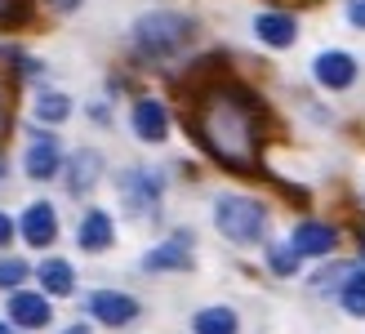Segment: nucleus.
<instances>
[{
  "label": "nucleus",
  "mask_w": 365,
  "mask_h": 334,
  "mask_svg": "<svg viewBox=\"0 0 365 334\" xmlns=\"http://www.w3.org/2000/svg\"><path fill=\"white\" fill-rule=\"evenodd\" d=\"M259 107L245 89L236 85H210L200 89V98L192 107V134L200 138V147L232 165V170H254L259 165Z\"/></svg>",
  "instance_id": "obj_1"
},
{
  "label": "nucleus",
  "mask_w": 365,
  "mask_h": 334,
  "mask_svg": "<svg viewBox=\"0 0 365 334\" xmlns=\"http://www.w3.org/2000/svg\"><path fill=\"white\" fill-rule=\"evenodd\" d=\"M134 41H138L143 54H152V59H174V54L192 41V18L170 14V9L143 14L138 27H134Z\"/></svg>",
  "instance_id": "obj_2"
},
{
  "label": "nucleus",
  "mask_w": 365,
  "mask_h": 334,
  "mask_svg": "<svg viewBox=\"0 0 365 334\" xmlns=\"http://www.w3.org/2000/svg\"><path fill=\"white\" fill-rule=\"evenodd\" d=\"M214 223H218V232L227 241H236V246H254V241L263 236V228H267V210L259 201H250V196H218L214 201Z\"/></svg>",
  "instance_id": "obj_3"
},
{
  "label": "nucleus",
  "mask_w": 365,
  "mask_h": 334,
  "mask_svg": "<svg viewBox=\"0 0 365 334\" xmlns=\"http://www.w3.org/2000/svg\"><path fill=\"white\" fill-rule=\"evenodd\" d=\"M312 76L325 89H348L356 81V59H352V54H343V49H325V54H317Z\"/></svg>",
  "instance_id": "obj_4"
},
{
  "label": "nucleus",
  "mask_w": 365,
  "mask_h": 334,
  "mask_svg": "<svg viewBox=\"0 0 365 334\" xmlns=\"http://www.w3.org/2000/svg\"><path fill=\"white\" fill-rule=\"evenodd\" d=\"M187 263H192V236L187 232L160 241L156 250L143 254V268H148V272H178V268H187Z\"/></svg>",
  "instance_id": "obj_5"
},
{
  "label": "nucleus",
  "mask_w": 365,
  "mask_h": 334,
  "mask_svg": "<svg viewBox=\"0 0 365 334\" xmlns=\"http://www.w3.org/2000/svg\"><path fill=\"white\" fill-rule=\"evenodd\" d=\"M89 312L103 321V325H130L138 317V299L130 294H116V290H98L94 299H89Z\"/></svg>",
  "instance_id": "obj_6"
},
{
  "label": "nucleus",
  "mask_w": 365,
  "mask_h": 334,
  "mask_svg": "<svg viewBox=\"0 0 365 334\" xmlns=\"http://www.w3.org/2000/svg\"><path fill=\"white\" fill-rule=\"evenodd\" d=\"M58 161H63V147L53 134H36L27 143V156H23V170L31 178H49V174H58Z\"/></svg>",
  "instance_id": "obj_7"
},
{
  "label": "nucleus",
  "mask_w": 365,
  "mask_h": 334,
  "mask_svg": "<svg viewBox=\"0 0 365 334\" xmlns=\"http://www.w3.org/2000/svg\"><path fill=\"white\" fill-rule=\"evenodd\" d=\"M254 31H259V41L272 45V49H289L299 41V23L289 14H277V9H267V14L254 18Z\"/></svg>",
  "instance_id": "obj_8"
},
{
  "label": "nucleus",
  "mask_w": 365,
  "mask_h": 334,
  "mask_svg": "<svg viewBox=\"0 0 365 334\" xmlns=\"http://www.w3.org/2000/svg\"><path fill=\"white\" fill-rule=\"evenodd\" d=\"M49 317H53V312H49L45 290L41 294H14V299H9V321L23 325V330H45Z\"/></svg>",
  "instance_id": "obj_9"
},
{
  "label": "nucleus",
  "mask_w": 365,
  "mask_h": 334,
  "mask_svg": "<svg viewBox=\"0 0 365 334\" xmlns=\"http://www.w3.org/2000/svg\"><path fill=\"white\" fill-rule=\"evenodd\" d=\"M289 246H294V254H330L334 250V228L330 223H317V218H307L299 223L294 232H289Z\"/></svg>",
  "instance_id": "obj_10"
},
{
  "label": "nucleus",
  "mask_w": 365,
  "mask_h": 334,
  "mask_svg": "<svg viewBox=\"0 0 365 334\" xmlns=\"http://www.w3.org/2000/svg\"><path fill=\"white\" fill-rule=\"evenodd\" d=\"M23 236L27 246H49L53 236H58V214H53V206H45V201H36V206H27L23 214Z\"/></svg>",
  "instance_id": "obj_11"
},
{
  "label": "nucleus",
  "mask_w": 365,
  "mask_h": 334,
  "mask_svg": "<svg viewBox=\"0 0 365 334\" xmlns=\"http://www.w3.org/2000/svg\"><path fill=\"white\" fill-rule=\"evenodd\" d=\"M134 134L143 138V143H160L170 134V111L160 107L156 98H143L138 107H134Z\"/></svg>",
  "instance_id": "obj_12"
},
{
  "label": "nucleus",
  "mask_w": 365,
  "mask_h": 334,
  "mask_svg": "<svg viewBox=\"0 0 365 334\" xmlns=\"http://www.w3.org/2000/svg\"><path fill=\"white\" fill-rule=\"evenodd\" d=\"M125 183V201H130V214H148L156 210V196H160V183L152 174H143V170H130L120 178Z\"/></svg>",
  "instance_id": "obj_13"
},
{
  "label": "nucleus",
  "mask_w": 365,
  "mask_h": 334,
  "mask_svg": "<svg viewBox=\"0 0 365 334\" xmlns=\"http://www.w3.org/2000/svg\"><path fill=\"white\" fill-rule=\"evenodd\" d=\"M76 241H81V250H89V254L107 250V246H112V218H107L103 210H89L81 218V228H76Z\"/></svg>",
  "instance_id": "obj_14"
},
{
  "label": "nucleus",
  "mask_w": 365,
  "mask_h": 334,
  "mask_svg": "<svg viewBox=\"0 0 365 334\" xmlns=\"http://www.w3.org/2000/svg\"><path fill=\"white\" fill-rule=\"evenodd\" d=\"M98 174H103V156L94 152V147H85V152L71 156V178H67V188H71V192H89V188L98 183Z\"/></svg>",
  "instance_id": "obj_15"
},
{
  "label": "nucleus",
  "mask_w": 365,
  "mask_h": 334,
  "mask_svg": "<svg viewBox=\"0 0 365 334\" xmlns=\"http://www.w3.org/2000/svg\"><path fill=\"white\" fill-rule=\"evenodd\" d=\"M36 281H41L45 294H71V263H63V258H45V263L36 268Z\"/></svg>",
  "instance_id": "obj_16"
},
{
  "label": "nucleus",
  "mask_w": 365,
  "mask_h": 334,
  "mask_svg": "<svg viewBox=\"0 0 365 334\" xmlns=\"http://www.w3.org/2000/svg\"><path fill=\"white\" fill-rule=\"evenodd\" d=\"M236 312L232 308H205L196 312V334H236Z\"/></svg>",
  "instance_id": "obj_17"
},
{
  "label": "nucleus",
  "mask_w": 365,
  "mask_h": 334,
  "mask_svg": "<svg viewBox=\"0 0 365 334\" xmlns=\"http://www.w3.org/2000/svg\"><path fill=\"white\" fill-rule=\"evenodd\" d=\"M352 276H356V268H352V263H334V268H321V272H317V281H312V290H317V294L343 290V285L352 281Z\"/></svg>",
  "instance_id": "obj_18"
},
{
  "label": "nucleus",
  "mask_w": 365,
  "mask_h": 334,
  "mask_svg": "<svg viewBox=\"0 0 365 334\" xmlns=\"http://www.w3.org/2000/svg\"><path fill=\"white\" fill-rule=\"evenodd\" d=\"M36 116L49 121V125H58V121L71 116V103H67L63 94H41V98H36Z\"/></svg>",
  "instance_id": "obj_19"
},
{
  "label": "nucleus",
  "mask_w": 365,
  "mask_h": 334,
  "mask_svg": "<svg viewBox=\"0 0 365 334\" xmlns=\"http://www.w3.org/2000/svg\"><path fill=\"white\" fill-rule=\"evenodd\" d=\"M343 308L352 312V317H365V272H356L348 285H343Z\"/></svg>",
  "instance_id": "obj_20"
},
{
  "label": "nucleus",
  "mask_w": 365,
  "mask_h": 334,
  "mask_svg": "<svg viewBox=\"0 0 365 334\" xmlns=\"http://www.w3.org/2000/svg\"><path fill=\"white\" fill-rule=\"evenodd\" d=\"M272 268H277V276H294V268H299V254H294V246H272Z\"/></svg>",
  "instance_id": "obj_21"
},
{
  "label": "nucleus",
  "mask_w": 365,
  "mask_h": 334,
  "mask_svg": "<svg viewBox=\"0 0 365 334\" xmlns=\"http://www.w3.org/2000/svg\"><path fill=\"white\" fill-rule=\"evenodd\" d=\"M23 276H27V263H23V258H0V290H14Z\"/></svg>",
  "instance_id": "obj_22"
},
{
  "label": "nucleus",
  "mask_w": 365,
  "mask_h": 334,
  "mask_svg": "<svg viewBox=\"0 0 365 334\" xmlns=\"http://www.w3.org/2000/svg\"><path fill=\"white\" fill-rule=\"evenodd\" d=\"M27 18V0H0V23H23Z\"/></svg>",
  "instance_id": "obj_23"
},
{
  "label": "nucleus",
  "mask_w": 365,
  "mask_h": 334,
  "mask_svg": "<svg viewBox=\"0 0 365 334\" xmlns=\"http://www.w3.org/2000/svg\"><path fill=\"white\" fill-rule=\"evenodd\" d=\"M348 23L365 31V0H352V5H348Z\"/></svg>",
  "instance_id": "obj_24"
},
{
  "label": "nucleus",
  "mask_w": 365,
  "mask_h": 334,
  "mask_svg": "<svg viewBox=\"0 0 365 334\" xmlns=\"http://www.w3.org/2000/svg\"><path fill=\"white\" fill-rule=\"evenodd\" d=\"M9 129V94H5V85H0V134Z\"/></svg>",
  "instance_id": "obj_25"
},
{
  "label": "nucleus",
  "mask_w": 365,
  "mask_h": 334,
  "mask_svg": "<svg viewBox=\"0 0 365 334\" xmlns=\"http://www.w3.org/2000/svg\"><path fill=\"white\" fill-rule=\"evenodd\" d=\"M9 236H14V223L9 214H0V246H9Z\"/></svg>",
  "instance_id": "obj_26"
},
{
  "label": "nucleus",
  "mask_w": 365,
  "mask_h": 334,
  "mask_svg": "<svg viewBox=\"0 0 365 334\" xmlns=\"http://www.w3.org/2000/svg\"><path fill=\"white\" fill-rule=\"evenodd\" d=\"M53 5H58V9H76L81 0H53Z\"/></svg>",
  "instance_id": "obj_27"
},
{
  "label": "nucleus",
  "mask_w": 365,
  "mask_h": 334,
  "mask_svg": "<svg viewBox=\"0 0 365 334\" xmlns=\"http://www.w3.org/2000/svg\"><path fill=\"white\" fill-rule=\"evenodd\" d=\"M63 334H89V330H85V325H71V330H63Z\"/></svg>",
  "instance_id": "obj_28"
},
{
  "label": "nucleus",
  "mask_w": 365,
  "mask_h": 334,
  "mask_svg": "<svg viewBox=\"0 0 365 334\" xmlns=\"http://www.w3.org/2000/svg\"><path fill=\"white\" fill-rule=\"evenodd\" d=\"M0 334H14V330H9V321H0Z\"/></svg>",
  "instance_id": "obj_29"
},
{
  "label": "nucleus",
  "mask_w": 365,
  "mask_h": 334,
  "mask_svg": "<svg viewBox=\"0 0 365 334\" xmlns=\"http://www.w3.org/2000/svg\"><path fill=\"white\" fill-rule=\"evenodd\" d=\"M361 258H365V236H361Z\"/></svg>",
  "instance_id": "obj_30"
},
{
  "label": "nucleus",
  "mask_w": 365,
  "mask_h": 334,
  "mask_svg": "<svg viewBox=\"0 0 365 334\" xmlns=\"http://www.w3.org/2000/svg\"><path fill=\"white\" fill-rule=\"evenodd\" d=\"M0 178H5V165H0Z\"/></svg>",
  "instance_id": "obj_31"
}]
</instances>
